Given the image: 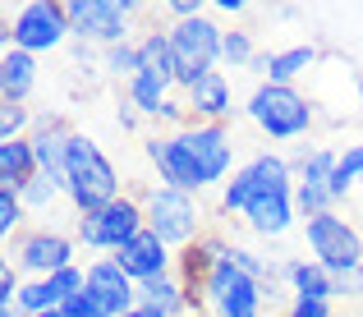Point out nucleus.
Returning a JSON list of instances; mask_svg holds the SVG:
<instances>
[{
  "label": "nucleus",
  "mask_w": 363,
  "mask_h": 317,
  "mask_svg": "<svg viewBox=\"0 0 363 317\" xmlns=\"http://www.w3.org/2000/svg\"><path fill=\"white\" fill-rule=\"evenodd\" d=\"M143 203V216H147V230L161 239L166 248H189L194 239L207 235V211L194 194L170 184H143L133 189Z\"/></svg>",
  "instance_id": "nucleus-1"
},
{
  "label": "nucleus",
  "mask_w": 363,
  "mask_h": 317,
  "mask_svg": "<svg viewBox=\"0 0 363 317\" xmlns=\"http://www.w3.org/2000/svg\"><path fill=\"white\" fill-rule=\"evenodd\" d=\"M65 194L79 216H92V211L111 207L120 198V170L106 161V152L92 138L74 133L69 138V179H65Z\"/></svg>",
  "instance_id": "nucleus-2"
},
{
  "label": "nucleus",
  "mask_w": 363,
  "mask_h": 317,
  "mask_svg": "<svg viewBox=\"0 0 363 317\" xmlns=\"http://www.w3.org/2000/svg\"><path fill=\"white\" fill-rule=\"evenodd\" d=\"M248 120L267 133V138L285 143L299 138V133L313 129V106L303 92H294L290 83H262V88L248 97Z\"/></svg>",
  "instance_id": "nucleus-3"
},
{
  "label": "nucleus",
  "mask_w": 363,
  "mask_h": 317,
  "mask_svg": "<svg viewBox=\"0 0 363 317\" xmlns=\"http://www.w3.org/2000/svg\"><path fill=\"white\" fill-rule=\"evenodd\" d=\"M221 37L225 28H216L212 18H189V23H175L170 28V55H175V83L194 88L203 74L216 69L221 60Z\"/></svg>",
  "instance_id": "nucleus-4"
},
{
  "label": "nucleus",
  "mask_w": 363,
  "mask_h": 317,
  "mask_svg": "<svg viewBox=\"0 0 363 317\" xmlns=\"http://www.w3.org/2000/svg\"><path fill=\"white\" fill-rule=\"evenodd\" d=\"M303 235H308L313 262H322L331 276L359 272V267H363V239H359V230L350 226L345 216H336V211H322V216L303 221Z\"/></svg>",
  "instance_id": "nucleus-5"
},
{
  "label": "nucleus",
  "mask_w": 363,
  "mask_h": 317,
  "mask_svg": "<svg viewBox=\"0 0 363 317\" xmlns=\"http://www.w3.org/2000/svg\"><path fill=\"white\" fill-rule=\"evenodd\" d=\"M133 14H143L138 5H120V0H69L65 18H69V33L79 42H97V46H124L129 42V23Z\"/></svg>",
  "instance_id": "nucleus-6"
},
{
  "label": "nucleus",
  "mask_w": 363,
  "mask_h": 317,
  "mask_svg": "<svg viewBox=\"0 0 363 317\" xmlns=\"http://www.w3.org/2000/svg\"><path fill=\"white\" fill-rule=\"evenodd\" d=\"M65 37H74V33H69V18H65V5H55V0H28L5 23V42L28 55L55 51Z\"/></svg>",
  "instance_id": "nucleus-7"
},
{
  "label": "nucleus",
  "mask_w": 363,
  "mask_h": 317,
  "mask_svg": "<svg viewBox=\"0 0 363 317\" xmlns=\"http://www.w3.org/2000/svg\"><path fill=\"white\" fill-rule=\"evenodd\" d=\"M138 230H147V216H143L138 194H124L111 207L92 211V216H79V239L97 253H120Z\"/></svg>",
  "instance_id": "nucleus-8"
},
{
  "label": "nucleus",
  "mask_w": 363,
  "mask_h": 317,
  "mask_svg": "<svg viewBox=\"0 0 363 317\" xmlns=\"http://www.w3.org/2000/svg\"><path fill=\"white\" fill-rule=\"evenodd\" d=\"M272 189H294V175H290V161L285 157L262 152V157H253L244 170H235V179H225L221 211L225 216H244L248 203H253L257 194H272Z\"/></svg>",
  "instance_id": "nucleus-9"
},
{
  "label": "nucleus",
  "mask_w": 363,
  "mask_h": 317,
  "mask_svg": "<svg viewBox=\"0 0 363 317\" xmlns=\"http://www.w3.org/2000/svg\"><path fill=\"white\" fill-rule=\"evenodd\" d=\"M340 157L331 148H313L299 157V170H294V207H299L303 221L322 216V211H331V175H336Z\"/></svg>",
  "instance_id": "nucleus-10"
},
{
  "label": "nucleus",
  "mask_w": 363,
  "mask_h": 317,
  "mask_svg": "<svg viewBox=\"0 0 363 317\" xmlns=\"http://www.w3.org/2000/svg\"><path fill=\"white\" fill-rule=\"evenodd\" d=\"M9 253H14L18 272H33L37 281H46V276L74 267V239L51 235V230H18L14 244H9Z\"/></svg>",
  "instance_id": "nucleus-11"
},
{
  "label": "nucleus",
  "mask_w": 363,
  "mask_h": 317,
  "mask_svg": "<svg viewBox=\"0 0 363 317\" xmlns=\"http://www.w3.org/2000/svg\"><path fill=\"white\" fill-rule=\"evenodd\" d=\"M179 138H184L189 157H194L198 175H203V189L221 184V179L230 175L235 143H230V129H225V124H189V129H179Z\"/></svg>",
  "instance_id": "nucleus-12"
},
{
  "label": "nucleus",
  "mask_w": 363,
  "mask_h": 317,
  "mask_svg": "<svg viewBox=\"0 0 363 317\" xmlns=\"http://www.w3.org/2000/svg\"><path fill=\"white\" fill-rule=\"evenodd\" d=\"M143 152H147V161L157 166L161 184L184 189V194H203V175H198V166H194V157H189V148H184V138H179V129L152 133V138L143 143Z\"/></svg>",
  "instance_id": "nucleus-13"
},
{
  "label": "nucleus",
  "mask_w": 363,
  "mask_h": 317,
  "mask_svg": "<svg viewBox=\"0 0 363 317\" xmlns=\"http://www.w3.org/2000/svg\"><path fill=\"white\" fill-rule=\"evenodd\" d=\"M69 138H74V129L65 120H42L28 133L33 157H37V175L51 179L55 189H65V179H69Z\"/></svg>",
  "instance_id": "nucleus-14"
},
{
  "label": "nucleus",
  "mask_w": 363,
  "mask_h": 317,
  "mask_svg": "<svg viewBox=\"0 0 363 317\" xmlns=\"http://www.w3.org/2000/svg\"><path fill=\"white\" fill-rule=\"evenodd\" d=\"M83 290L106 308V317H124L129 308H138V285L116 267V257H97L88 262V285Z\"/></svg>",
  "instance_id": "nucleus-15"
},
{
  "label": "nucleus",
  "mask_w": 363,
  "mask_h": 317,
  "mask_svg": "<svg viewBox=\"0 0 363 317\" xmlns=\"http://www.w3.org/2000/svg\"><path fill=\"white\" fill-rule=\"evenodd\" d=\"M111 257H116V267L133 285H147V281H157V276H170V248L161 244L152 230H138V235Z\"/></svg>",
  "instance_id": "nucleus-16"
},
{
  "label": "nucleus",
  "mask_w": 363,
  "mask_h": 317,
  "mask_svg": "<svg viewBox=\"0 0 363 317\" xmlns=\"http://www.w3.org/2000/svg\"><path fill=\"white\" fill-rule=\"evenodd\" d=\"M189 120L194 124H225L235 115V101H230V83H225L221 69L203 74V79L189 88V101H184Z\"/></svg>",
  "instance_id": "nucleus-17"
},
{
  "label": "nucleus",
  "mask_w": 363,
  "mask_h": 317,
  "mask_svg": "<svg viewBox=\"0 0 363 317\" xmlns=\"http://www.w3.org/2000/svg\"><path fill=\"white\" fill-rule=\"evenodd\" d=\"M294 189H272V194H257L253 203H248L244 211V221H248V230L253 235H267V239H276V235H285V230L294 226Z\"/></svg>",
  "instance_id": "nucleus-18"
},
{
  "label": "nucleus",
  "mask_w": 363,
  "mask_h": 317,
  "mask_svg": "<svg viewBox=\"0 0 363 317\" xmlns=\"http://www.w3.org/2000/svg\"><path fill=\"white\" fill-rule=\"evenodd\" d=\"M33 83H37V60L28 51H18V46H5V55H0V97L23 106Z\"/></svg>",
  "instance_id": "nucleus-19"
},
{
  "label": "nucleus",
  "mask_w": 363,
  "mask_h": 317,
  "mask_svg": "<svg viewBox=\"0 0 363 317\" xmlns=\"http://www.w3.org/2000/svg\"><path fill=\"white\" fill-rule=\"evenodd\" d=\"M285 281H290L294 299H322V304H331V294H336V276H331L322 262H290V267H285Z\"/></svg>",
  "instance_id": "nucleus-20"
},
{
  "label": "nucleus",
  "mask_w": 363,
  "mask_h": 317,
  "mask_svg": "<svg viewBox=\"0 0 363 317\" xmlns=\"http://www.w3.org/2000/svg\"><path fill=\"white\" fill-rule=\"evenodd\" d=\"M28 179H37V157H33V143H28V138L0 143V184H5V189H23Z\"/></svg>",
  "instance_id": "nucleus-21"
},
{
  "label": "nucleus",
  "mask_w": 363,
  "mask_h": 317,
  "mask_svg": "<svg viewBox=\"0 0 363 317\" xmlns=\"http://www.w3.org/2000/svg\"><path fill=\"white\" fill-rule=\"evenodd\" d=\"M138 60H143V74L170 83L175 88V55H170V33H143L138 37Z\"/></svg>",
  "instance_id": "nucleus-22"
},
{
  "label": "nucleus",
  "mask_w": 363,
  "mask_h": 317,
  "mask_svg": "<svg viewBox=\"0 0 363 317\" xmlns=\"http://www.w3.org/2000/svg\"><path fill=\"white\" fill-rule=\"evenodd\" d=\"M138 304H147V308H161L166 317H175V313L189 308V290H184L179 276H157V281L138 285Z\"/></svg>",
  "instance_id": "nucleus-23"
},
{
  "label": "nucleus",
  "mask_w": 363,
  "mask_h": 317,
  "mask_svg": "<svg viewBox=\"0 0 363 317\" xmlns=\"http://www.w3.org/2000/svg\"><path fill=\"white\" fill-rule=\"evenodd\" d=\"M313 65H318V51H313V46L272 51V55H267V74H262V83H294L299 74H308Z\"/></svg>",
  "instance_id": "nucleus-24"
},
{
  "label": "nucleus",
  "mask_w": 363,
  "mask_h": 317,
  "mask_svg": "<svg viewBox=\"0 0 363 317\" xmlns=\"http://www.w3.org/2000/svg\"><path fill=\"white\" fill-rule=\"evenodd\" d=\"M354 179H363V143H354L350 152H340V166H336V175H331V198L340 203Z\"/></svg>",
  "instance_id": "nucleus-25"
},
{
  "label": "nucleus",
  "mask_w": 363,
  "mask_h": 317,
  "mask_svg": "<svg viewBox=\"0 0 363 317\" xmlns=\"http://www.w3.org/2000/svg\"><path fill=\"white\" fill-rule=\"evenodd\" d=\"M253 37L240 33V28H230V33L221 37V65H230V69H244V65H253Z\"/></svg>",
  "instance_id": "nucleus-26"
},
{
  "label": "nucleus",
  "mask_w": 363,
  "mask_h": 317,
  "mask_svg": "<svg viewBox=\"0 0 363 317\" xmlns=\"http://www.w3.org/2000/svg\"><path fill=\"white\" fill-rule=\"evenodd\" d=\"M23 216H28V207H23V198H18V189L0 184V235L14 239L18 226H23Z\"/></svg>",
  "instance_id": "nucleus-27"
},
{
  "label": "nucleus",
  "mask_w": 363,
  "mask_h": 317,
  "mask_svg": "<svg viewBox=\"0 0 363 317\" xmlns=\"http://www.w3.org/2000/svg\"><path fill=\"white\" fill-rule=\"evenodd\" d=\"M106 69L116 74V79H124V83H129L133 74L143 69V60H138V42H124V46H111V51H106Z\"/></svg>",
  "instance_id": "nucleus-28"
},
{
  "label": "nucleus",
  "mask_w": 363,
  "mask_h": 317,
  "mask_svg": "<svg viewBox=\"0 0 363 317\" xmlns=\"http://www.w3.org/2000/svg\"><path fill=\"white\" fill-rule=\"evenodd\" d=\"M55 194H65V189H55L51 179H42V175L28 179V184L18 189V198H23V207H28V211H46V207L55 203Z\"/></svg>",
  "instance_id": "nucleus-29"
},
{
  "label": "nucleus",
  "mask_w": 363,
  "mask_h": 317,
  "mask_svg": "<svg viewBox=\"0 0 363 317\" xmlns=\"http://www.w3.org/2000/svg\"><path fill=\"white\" fill-rule=\"evenodd\" d=\"M28 106H14V101H5L0 106V143H14V138H23V129H28Z\"/></svg>",
  "instance_id": "nucleus-30"
},
{
  "label": "nucleus",
  "mask_w": 363,
  "mask_h": 317,
  "mask_svg": "<svg viewBox=\"0 0 363 317\" xmlns=\"http://www.w3.org/2000/svg\"><path fill=\"white\" fill-rule=\"evenodd\" d=\"M60 317H106V308H101V304L92 299L88 290H79V294H74V299L60 308Z\"/></svg>",
  "instance_id": "nucleus-31"
},
{
  "label": "nucleus",
  "mask_w": 363,
  "mask_h": 317,
  "mask_svg": "<svg viewBox=\"0 0 363 317\" xmlns=\"http://www.w3.org/2000/svg\"><path fill=\"white\" fill-rule=\"evenodd\" d=\"M18 276H14V267H0V308H18Z\"/></svg>",
  "instance_id": "nucleus-32"
},
{
  "label": "nucleus",
  "mask_w": 363,
  "mask_h": 317,
  "mask_svg": "<svg viewBox=\"0 0 363 317\" xmlns=\"http://www.w3.org/2000/svg\"><path fill=\"white\" fill-rule=\"evenodd\" d=\"M290 317H336V313H331V304H322V299H294Z\"/></svg>",
  "instance_id": "nucleus-33"
},
{
  "label": "nucleus",
  "mask_w": 363,
  "mask_h": 317,
  "mask_svg": "<svg viewBox=\"0 0 363 317\" xmlns=\"http://www.w3.org/2000/svg\"><path fill=\"white\" fill-rule=\"evenodd\" d=\"M336 294H363V267L359 272H340L336 276Z\"/></svg>",
  "instance_id": "nucleus-34"
},
{
  "label": "nucleus",
  "mask_w": 363,
  "mask_h": 317,
  "mask_svg": "<svg viewBox=\"0 0 363 317\" xmlns=\"http://www.w3.org/2000/svg\"><path fill=\"white\" fill-rule=\"evenodd\" d=\"M124 317H166V313H161V308H147V304H138V308H129Z\"/></svg>",
  "instance_id": "nucleus-35"
},
{
  "label": "nucleus",
  "mask_w": 363,
  "mask_h": 317,
  "mask_svg": "<svg viewBox=\"0 0 363 317\" xmlns=\"http://www.w3.org/2000/svg\"><path fill=\"white\" fill-rule=\"evenodd\" d=\"M216 9H225V14H244V0H221Z\"/></svg>",
  "instance_id": "nucleus-36"
},
{
  "label": "nucleus",
  "mask_w": 363,
  "mask_h": 317,
  "mask_svg": "<svg viewBox=\"0 0 363 317\" xmlns=\"http://www.w3.org/2000/svg\"><path fill=\"white\" fill-rule=\"evenodd\" d=\"M33 317H60V313H33Z\"/></svg>",
  "instance_id": "nucleus-37"
},
{
  "label": "nucleus",
  "mask_w": 363,
  "mask_h": 317,
  "mask_svg": "<svg viewBox=\"0 0 363 317\" xmlns=\"http://www.w3.org/2000/svg\"><path fill=\"white\" fill-rule=\"evenodd\" d=\"M359 101H363V79H359Z\"/></svg>",
  "instance_id": "nucleus-38"
},
{
  "label": "nucleus",
  "mask_w": 363,
  "mask_h": 317,
  "mask_svg": "<svg viewBox=\"0 0 363 317\" xmlns=\"http://www.w3.org/2000/svg\"><path fill=\"white\" fill-rule=\"evenodd\" d=\"M189 317H207V313H189Z\"/></svg>",
  "instance_id": "nucleus-39"
}]
</instances>
